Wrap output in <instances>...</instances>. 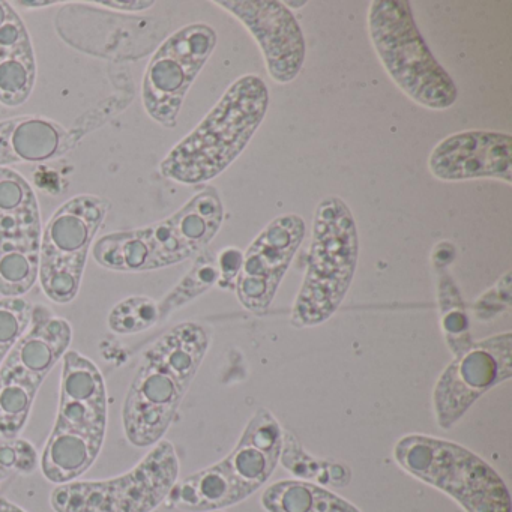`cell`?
I'll return each mask as SVG.
<instances>
[{
  "label": "cell",
  "instance_id": "603a6c76",
  "mask_svg": "<svg viewBox=\"0 0 512 512\" xmlns=\"http://www.w3.org/2000/svg\"><path fill=\"white\" fill-rule=\"evenodd\" d=\"M439 305L442 313V328L446 343L454 356L460 355L472 346L467 319L460 292L449 275L439 278Z\"/></svg>",
  "mask_w": 512,
  "mask_h": 512
},
{
  "label": "cell",
  "instance_id": "5bb4252c",
  "mask_svg": "<svg viewBox=\"0 0 512 512\" xmlns=\"http://www.w3.org/2000/svg\"><path fill=\"white\" fill-rule=\"evenodd\" d=\"M511 377V332L472 343L469 349L455 356L434 386L437 425L451 430L485 392Z\"/></svg>",
  "mask_w": 512,
  "mask_h": 512
},
{
  "label": "cell",
  "instance_id": "4fadbf2b",
  "mask_svg": "<svg viewBox=\"0 0 512 512\" xmlns=\"http://www.w3.org/2000/svg\"><path fill=\"white\" fill-rule=\"evenodd\" d=\"M215 47V29L194 23L173 32L155 50L142 83L143 107L152 121L169 130L178 125L185 98Z\"/></svg>",
  "mask_w": 512,
  "mask_h": 512
},
{
  "label": "cell",
  "instance_id": "4316f807",
  "mask_svg": "<svg viewBox=\"0 0 512 512\" xmlns=\"http://www.w3.org/2000/svg\"><path fill=\"white\" fill-rule=\"evenodd\" d=\"M509 304H511V274L508 272L493 290L479 299L475 307L476 314L481 320H490L503 308L509 307Z\"/></svg>",
  "mask_w": 512,
  "mask_h": 512
},
{
  "label": "cell",
  "instance_id": "1f68e13d",
  "mask_svg": "<svg viewBox=\"0 0 512 512\" xmlns=\"http://www.w3.org/2000/svg\"><path fill=\"white\" fill-rule=\"evenodd\" d=\"M307 5V2H284V7L293 8V10H301Z\"/></svg>",
  "mask_w": 512,
  "mask_h": 512
},
{
  "label": "cell",
  "instance_id": "2e32d148",
  "mask_svg": "<svg viewBox=\"0 0 512 512\" xmlns=\"http://www.w3.org/2000/svg\"><path fill=\"white\" fill-rule=\"evenodd\" d=\"M238 19L262 49L269 77L281 85L293 82L304 67L307 46L301 26L277 0H215Z\"/></svg>",
  "mask_w": 512,
  "mask_h": 512
},
{
  "label": "cell",
  "instance_id": "7c38bea8",
  "mask_svg": "<svg viewBox=\"0 0 512 512\" xmlns=\"http://www.w3.org/2000/svg\"><path fill=\"white\" fill-rule=\"evenodd\" d=\"M40 203L32 185L11 167H0V296L23 298L40 268Z\"/></svg>",
  "mask_w": 512,
  "mask_h": 512
},
{
  "label": "cell",
  "instance_id": "4dcf8cb0",
  "mask_svg": "<svg viewBox=\"0 0 512 512\" xmlns=\"http://www.w3.org/2000/svg\"><path fill=\"white\" fill-rule=\"evenodd\" d=\"M59 2H16L14 5H19V7L25 8H44V7H53V5H58Z\"/></svg>",
  "mask_w": 512,
  "mask_h": 512
},
{
  "label": "cell",
  "instance_id": "f1b7e54d",
  "mask_svg": "<svg viewBox=\"0 0 512 512\" xmlns=\"http://www.w3.org/2000/svg\"><path fill=\"white\" fill-rule=\"evenodd\" d=\"M100 7L112 8V10L122 11V13H140V11L149 10L154 7V0H110V2H94Z\"/></svg>",
  "mask_w": 512,
  "mask_h": 512
},
{
  "label": "cell",
  "instance_id": "52a82bcc",
  "mask_svg": "<svg viewBox=\"0 0 512 512\" xmlns=\"http://www.w3.org/2000/svg\"><path fill=\"white\" fill-rule=\"evenodd\" d=\"M371 43L392 82L413 103L446 110L457 101V88L428 49L406 0H374L368 11Z\"/></svg>",
  "mask_w": 512,
  "mask_h": 512
},
{
  "label": "cell",
  "instance_id": "277c9868",
  "mask_svg": "<svg viewBox=\"0 0 512 512\" xmlns=\"http://www.w3.org/2000/svg\"><path fill=\"white\" fill-rule=\"evenodd\" d=\"M223 221L220 194L206 187L158 223L101 236L92 247V257L103 268L125 274L170 268L206 250Z\"/></svg>",
  "mask_w": 512,
  "mask_h": 512
},
{
  "label": "cell",
  "instance_id": "f546056e",
  "mask_svg": "<svg viewBox=\"0 0 512 512\" xmlns=\"http://www.w3.org/2000/svg\"><path fill=\"white\" fill-rule=\"evenodd\" d=\"M0 512H28L25 509L20 508L16 503L11 502V500L5 499V497H0Z\"/></svg>",
  "mask_w": 512,
  "mask_h": 512
},
{
  "label": "cell",
  "instance_id": "ba28073f",
  "mask_svg": "<svg viewBox=\"0 0 512 512\" xmlns=\"http://www.w3.org/2000/svg\"><path fill=\"white\" fill-rule=\"evenodd\" d=\"M394 460L413 478L448 494L466 512H511L502 476L458 443L407 434L395 445Z\"/></svg>",
  "mask_w": 512,
  "mask_h": 512
},
{
  "label": "cell",
  "instance_id": "7402d4cb",
  "mask_svg": "<svg viewBox=\"0 0 512 512\" xmlns=\"http://www.w3.org/2000/svg\"><path fill=\"white\" fill-rule=\"evenodd\" d=\"M218 280H220V271H218L217 254L211 250H203L194 260L190 271L158 302L160 323L166 322L175 311L181 310L185 305L191 304L194 299L208 292L218 284Z\"/></svg>",
  "mask_w": 512,
  "mask_h": 512
},
{
  "label": "cell",
  "instance_id": "cb8c5ba5",
  "mask_svg": "<svg viewBox=\"0 0 512 512\" xmlns=\"http://www.w3.org/2000/svg\"><path fill=\"white\" fill-rule=\"evenodd\" d=\"M160 323V307L149 296L134 295L119 301L107 316V326L116 335H136Z\"/></svg>",
  "mask_w": 512,
  "mask_h": 512
},
{
  "label": "cell",
  "instance_id": "d6a6232c",
  "mask_svg": "<svg viewBox=\"0 0 512 512\" xmlns=\"http://www.w3.org/2000/svg\"><path fill=\"white\" fill-rule=\"evenodd\" d=\"M212 512H226V511H212Z\"/></svg>",
  "mask_w": 512,
  "mask_h": 512
},
{
  "label": "cell",
  "instance_id": "ac0fdd59",
  "mask_svg": "<svg viewBox=\"0 0 512 512\" xmlns=\"http://www.w3.org/2000/svg\"><path fill=\"white\" fill-rule=\"evenodd\" d=\"M37 83V59L31 35L10 2L0 0V104L20 107Z\"/></svg>",
  "mask_w": 512,
  "mask_h": 512
},
{
  "label": "cell",
  "instance_id": "e0dca14e",
  "mask_svg": "<svg viewBox=\"0 0 512 512\" xmlns=\"http://www.w3.org/2000/svg\"><path fill=\"white\" fill-rule=\"evenodd\" d=\"M428 169L445 182L488 178L511 185L512 137L493 131L452 134L433 149Z\"/></svg>",
  "mask_w": 512,
  "mask_h": 512
},
{
  "label": "cell",
  "instance_id": "ffe728a7",
  "mask_svg": "<svg viewBox=\"0 0 512 512\" xmlns=\"http://www.w3.org/2000/svg\"><path fill=\"white\" fill-rule=\"evenodd\" d=\"M262 506L268 512H361L325 487L299 479L269 485L263 491Z\"/></svg>",
  "mask_w": 512,
  "mask_h": 512
},
{
  "label": "cell",
  "instance_id": "d6986e66",
  "mask_svg": "<svg viewBox=\"0 0 512 512\" xmlns=\"http://www.w3.org/2000/svg\"><path fill=\"white\" fill-rule=\"evenodd\" d=\"M68 131L44 116H16L0 121V167L46 163L67 151Z\"/></svg>",
  "mask_w": 512,
  "mask_h": 512
},
{
  "label": "cell",
  "instance_id": "8fae6325",
  "mask_svg": "<svg viewBox=\"0 0 512 512\" xmlns=\"http://www.w3.org/2000/svg\"><path fill=\"white\" fill-rule=\"evenodd\" d=\"M110 209L103 197L79 194L59 206L43 227L38 281L50 301L70 304L79 295L89 253Z\"/></svg>",
  "mask_w": 512,
  "mask_h": 512
},
{
  "label": "cell",
  "instance_id": "8992f818",
  "mask_svg": "<svg viewBox=\"0 0 512 512\" xmlns=\"http://www.w3.org/2000/svg\"><path fill=\"white\" fill-rule=\"evenodd\" d=\"M358 257L352 211L340 197H325L314 212L307 272L290 316L295 328H314L337 313L355 277Z\"/></svg>",
  "mask_w": 512,
  "mask_h": 512
},
{
  "label": "cell",
  "instance_id": "d4e9b609",
  "mask_svg": "<svg viewBox=\"0 0 512 512\" xmlns=\"http://www.w3.org/2000/svg\"><path fill=\"white\" fill-rule=\"evenodd\" d=\"M34 304L26 298H0V368L31 325Z\"/></svg>",
  "mask_w": 512,
  "mask_h": 512
},
{
  "label": "cell",
  "instance_id": "3957f363",
  "mask_svg": "<svg viewBox=\"0 0 512 512\" xmlns=\"http://www.w3.org/2000/svg\"><path fill=\"white\" fill-rule=\"evenodd\" d=\"M269 92L260 77L236 80L214 109L161 161L164 178L184 185H202L229 169L262 125Z\"/></svg>",
  "mask_w": 512,
  "mask_h": 512
},
{
  "label": "cell",
  "instance_id": "83f0119b",
  "mask_svg": "<svg viewBox=\"0 0 512 512\" xmlns=\"http://www.w3.org/2000/svg\"><path fill=\"white\" fill-rule=\"evenodd\" d=\"M217 262L218 271H220L218 286L221 289H235L236 278H238L242 262H244V253L238 248L227 247L217 254Z\"/></svg>",
  "mask_w": 512,
  "mask_h": 512
},
{
  "label": "cell",
  "instance_id": "484cf974",
  "mask_svg": "<svg viewBox=\"0 0 512 512\" xmlns=\"http://www.w3.org/2000/svg\"><path fill=\"white\" fill-rule=\"evenodd\" d=\"M37 448L29 440L16 437L0 445V472H16L31 475L38 469Z\"/></svg>",
  "mask_w": 512,
  "mask_h": 512
},
{
  "label": "cell",
  "instance_id": "5b68a950",
  "mask_svg": "<svg viewBox=\"0 0 512 512\" xmlns=\"http://www.w3.org/2000/svg\"><path fill=\"white\" fill-rule=\"evenodd\" d=\"M281 448L283 427L262 407L227 457L176 482L166 502L184 512L223 511L244 502L271 479Z\"/></svg>",
  "mask_w": 512,
  "mask_h": 512
},
{
  "label": "cell",
  "instance_id": "44dd1931",
  "mask_svg": "<svg viewBox=\"0 0 512 512\" xmlns=\"http://www.w3.org/2000/svg\"><path fill=\"white\" fill-rule=\"evenodd\" d=\"M280 461L299 481H314L320 487L329 485V487L343 488L347 487L352 479V472L346 464L313 457L305 451L298 437L287 430H283Z\"/></svg>",
  "mask_w": 512,
  "mask_h": 512
},
{
  "label": "cell",
  "instance_id": "9a60e30c",
  "mask_svg": "<svg viewBox=\"0 0 512 512\" xmlns=\"http://www.w3.org/2000/svg\"><path fill=\"white\" fill-rule=\"evenodd\" d=\"M305 221L289 214L272 220L244 254L235 290L245 310L263 314L269 310L305 238Z\"/></svg>",
  "mask_w": 512,
  "mask_h": 512
},
{
  "label": "cell",
  "instance_id": "7a4b0ae2",
  "mask_svg": "<svg viewBox=\"0 0 512 512\" xmlns=\"http://www.w3.org/2000/svg\"><path fill=\"white\" fill-rule=\"evenodd\" d=\"M109 397L98 365L77 350L62 359L61 389L55 425L40 458L41 472L53 484L85 475L106 440Z\"/></svg>",
  "mask_w": 512,
  "mask_h": 512
},
{
  "label": "cell",
  "instance_id": "6da1fadb",
  "mask_svg": "<svg viewBox=\"0 0 512 512\" xmlns=\"http://www.w3.org/2000/svg\"><path fill=\"white\" fill-rule=\"evenodd\" d=\"M211 346L205 326L184 322L155 340L140 359L122 404L125 437L136 448L164 439Z\"/></svg>",
  "mask_w": 512,
  "mask_h": 512
},
{
  "label": "cell",
  "instance_id": "9c48e42d",
  "mask_svg": "<svg viewBox=\"0 0 512 512\" xmlns=\"http://www.w3.org/2000/svg\"><path fill=\"white\" fill-rule=\"evenodd\" d=\"M73 341V326L43 304L0 368V436L16 439L28 424L38 391Z\"/></svg>",
  "mask_w": 512,
  "mask_h": 512
},
{
  "label": "cell",
  "instance_id": "30bf717a",
  "mask_svg": "<svg viewBox=\"0 0 512 512\" xmlns=\"http://www.w3.org/2000/svg\"><path fill=\"white\" fill-rule=\"evenodd\" d=\"M178 478L175 446L163 439L124 475L58 485L50 505L55 512H154Z\"/></svg>",
  "mask_w": 512,
  "mask_h": 512
}]
</instances>
